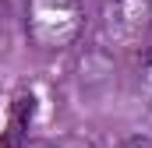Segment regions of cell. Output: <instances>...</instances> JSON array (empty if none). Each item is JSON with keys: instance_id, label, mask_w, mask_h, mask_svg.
<instances>
[{"instance_id": "cell-1", "label": "cell", "mask_w": 152, "mask_h": 148, "mask_svg": "<svg viewBox=\"0 0 152 148\" xmlns=\"http://www.w3.org/2000/svg\"><path fill=\"white\" fill-rule=\"evenodd\" d=\"M25 32L42 53H64L85 32L81 0H25Z\"/></svg>"}, {"instance_id": "cell-2", "label": "cell", "mask_w": 152, "mask_h": 148, "mask_svg": "<svg viewBox=\"0 0 152 148\" xmlns=\"http://www.w3.org/2000/svg\"><path fill=\"white\" fill-rule=\"evenodd\" d=\"M152 32V0H106L103 36L113 49H142Z\"/></svg>"}, {"instance_id": "cell-3", "label": "cell", "mask_w": 152, "mask_h": 148, "mask_svg": "<svg viewBox=\"0 0 152 148\" xmlns=\"http://www.w3.org/2000/svg\"><path fill=\"white\" fill-rule=\"evenodd\" d=\"M46 148H96L85 134H64V138H57V141H50Z\"/></svg>"}, {"instance_id": "cell-4", "label": "cell", "mask_w": 152, "mask_h": 148, "mask_svg": "<svg viewBox=\"0 0 152 148\" xmlns=\"http://www.w3.org/2000/svg\"><path fill=\"white\" fill-rule=\"evenodd\" d=\"M142 81H145V92L152 95V42L145 46V60H142Z\"/></svg>"}, {"instance_id": "cell-5", "label": "cell", "mask_w": 152, "mask_h": 148, "mask_svg": "<svg viewBox=\"0 0 152 148\" xmlns=\"http://www.w3.org/2000/svg\"><path fill=\"white\" fill-rule=\"evenodd\" d=\"M124 148H152V138H145V134H131V138L124 141Z\"/></svg>"}]
</instances>
